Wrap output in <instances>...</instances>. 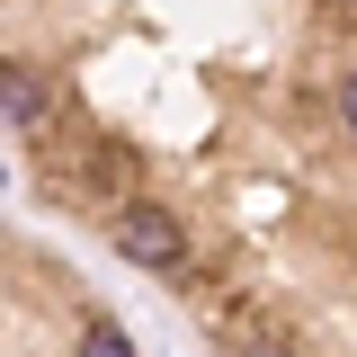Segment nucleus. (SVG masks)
<instances>
[{
    "label": "nucleus",
    "instance_id": "nucleus-1",
    "mask_svg": "<svg viewBox=\"0 0 357 357\" xmlns=\"http://www.w3.org/2000/svg\"><path fill=\"white\" fill-rule=\"evenodd\" d=\"M107 250H126L134 268H152V277H178L188 268V241H178V215H161V206H116L107 215Z\"/></svg>",
    "mask_w": 357,
    "mask_h": 357
},
{
    "label": "nucleus",
    "instance_id": "nucleus-2",
    "mask_svg": "<svg viewBox=\"0 0 357 357\" xmlns=\"http://www.w3.org/2000/svg\"><path fill=\"white\" fill-rule=\"evenodd\" d=\"M0 98H9V107H0V116H9V134H36V126H45V89L27 81V63H9Z\"/></svg>",
    "mask_w": 357,
    "mask_h": 357
},
{
    "label": "nucleus",
    "instance_id": "nucleus-3",
    "mask_svg": "<svg viewBox=\"0 0 357 357\" xmlns=\"http://www.w3.org/2000/svg\"><path fill=\"white\" fill-rule=\"evenodd\" d=\"M81 357H134V340L116 331V321H89V331H81Z\"/></svg>",
    "mask_w": 357,
    "mask_h": 357
},
{
    "label": "nucleus",
    "instance_id": "nucleus-4",
    "mask_svg": "<svg viewBox=\"0 0 357 357\" xmlns=\"http://www.w3.org/2000/svg\"><path fill=\"white\" fill-rule=\"evenodd\" d=\"M232 357H286V349H277L268 331H232Z\"/></svg>",
    "mask_w": 357,
    "mask_h": 357
},
{
    "label": "nucleus",
    "instance_id": "nucleus-5",
    "mask_svg": "<svg viewBox=\"0 0 357 357\" xmlns=\"http://www.w3.org/2000/svg\"><path fill=\"white\" fill-rule=\"evenodd\" d=\"M340 116H349V134H357V81H340Z\"/></svg>",
    "mask_w": 357,
    "mask_h": 357
}]
</instances>
